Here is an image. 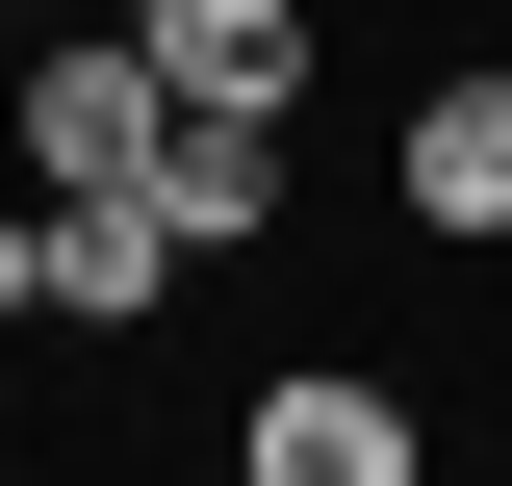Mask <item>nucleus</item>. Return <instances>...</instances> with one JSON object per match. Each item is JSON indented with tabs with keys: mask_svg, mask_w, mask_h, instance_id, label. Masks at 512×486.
<instances>
[{
	"mask_svg": "<svg viewBox=\"0 0 512 486\" xmlns=\"http://www.w3.org/2000/svg\"><path fill=\"white\" fill-rule=\"evenodd\" d=\"M128 52L180 103H308V0H128Z\"/></svg>",
	"mask_w": 512,
	"mask_h": 486,
	"instance_id": "4",
	"label": "nucleus"
},
{
	"mask_svg": "<svg viewBox=\"0 0 512 486\" xmlns=\"http://www.w3.org/2000/svg\"><path fill=\"white\" fill-rule=\"evenodd\" d=\"M154 128H180V77L128 52V26H77V52H26V180H52V205L154 180Z\"/></svg>",
	"mask_w": 512,
	"mask_h": 486,
	"instance_id": "1",
	"label": "nucleus"
},
{
	"mask_svg": "<svg viewBox=\"0 0 512 486\" xmlns=\"http://www.w3.org/2000/svg\"><path fill=\"white\" fill-rule=\"evenodd\" d=\"M384 205H410L436 256H512V52H461L436 103L384 128Z\"/></svg>",
	"mask_w": 512,
	"mask_h": 486,
	"instance_id": "2",
	"label": "nucleus"
},
{
	"mask_svg": "<svg viewBox=\"0 0 512 486\" xmlns=\"http://www.w3.org/2000/svg\"><path fill=\"white\" fill-rule=\"evenodd\" d=\"M256 486H410V384H359V359H308V384H256V435H231Z\"/></svg>",
	"mask_w": 512,
	"mask_h": 486,
	"instance_id": "3",
	"label": "nucleus"
}]
</instances>
